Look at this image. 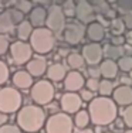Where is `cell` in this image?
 <instances>
[{
	"label": "cell",
	"mask_w": 132,
	"mask_h": 133,
	"mask_svg": "<svg viewBox=\"0 0 132 133\" xmlns=\"http://www.w3.org/2000/svg\"><path fill=\"white\" fill-rule=\"evenodd\" d=\"M29 41H30V45L33 48V51L40 54V55H46V54L51 52L55 45L54 33L51 30H48L47 27L34 28Z\"/></svg>",
	"instance_id": "3957f363"
},
{
	"label": "cell",
	"mask_w": 132,
	"mask_h": 133,
	"mask_svg": "<svg viewBox=\"0 0 132 133\" xmlns=\"http://www.w3.org/2000/svg\"><path fill=\"white\" fill-rule=\"evenodd\" d=\"M129 78H131V79H132V72H131V74H129Z\"/></svg>",
	"instance_id": "f6af8a7d"
},
{
	"label": "cell",
	"mask_w": 132,
	"mask_h": 133,
	"mask_svg": "<svg viewBox=\"0 0 132 133\" xmlns=\"http://www.w3.org/2000/svg\"><path fill=\"white\" fill-rule=\"evenodd\" d=\"M114 84H112V81L109 79H101L99 81V89H98V94L99 96H106L109 98V95L114 94Z\"/></svg>",
	"instance_id": "d4e9b609"
},
{
	"label": "cell",
	"mask_w": 132,
	"mask_h": 133,
	"mask_svg": "<svg viewBox=\"0 0 132 133\" xmlns=\"http://www.w3.org/2000/svg\"><path fill=\"white\" fill-rule=\"evenodd\" d=\"M91 123L98 128L114 123L118 119V105L106 96H95L88 105Z\"/></svg>",
	"instance_id": "6da1fadb"
},
{
	"label": "cell",
	"mask_w": 132,
	"mask_h": 133,
	"mask_svg": "<svg viewBox=\"0 0 132 133\" xmlns=\"http://www.w3.org/2000/svg\"><path fill=\"white\" fill-rule=\"evenodd\" d=\"M16 9H17L20 13H30L33 9H31V2L27 0H20V2H16Z\"/></svg>",
	"instance_id": "d6a6232c"
},
{
	"label": "cell",
	"mask_w": 132,
	"mask_h": 133,
	"mask_svg": "<svg viewBox=\"0 0 132 133\" xmlns=\"http://www.w3.org/2000/svg\"><path fill=\"white\" fill-rule=\"evenodd\" d=\"M83 57L90 66H97L104 61V48L97 43H88L83 47Z\"/></svg>",
	"instance_id": "8fae6325"
},
{
	"label": "cell",
	"mask_w": 132,
	"mask_h": 133,
	"mask_svg": "<svg viewBox=\"0 0 132 133\" xmlns=\"http://www.w3.org/2000/svg\"><path fill=\"white\" fill-rule=\"evenodd\" d=\"M23 21V13L17 9H9L0 14V34L4 36L6 33H10L16 24H20Z\"/></svg>",
	"instance_id": "9c48e42d"
},
{
	"label": "cell",
	"mask_w": 132,
	"mask_h": 133,
	"mask_svg": "<svg viewBox=\"0 0 132 133\" xmlns=\"http://www.w3.org/2000/svg\"><path fill=\"white\" fill-rule=\"evenodd\" d=\"M80 96L83 101H85V102H91V101H94V92H91V91H88L87 88H84L83 91L80 92Z\"/></svg>",
	"instance_id": "f35d334b"
},
{
	"label": "cell",
	"mask_w": 132,
	"mask_h": 133,
	"mask_svg": "<svg viewBox=\"0 0 132 133\" xmlns=\"http://www.w3.org/2000/svg\"><path fill=\"white\" fill-rule=\"evenodd\" d=\"M11 82L18 89H29V88H31L34 85L33 77L27 71H16L13 77H11Z\"/></svg>",
	"instance_id": "d6986e66"
},
{
	"label": "cell",
	"mask_w": 132,
	"mask_h": 133,
	"mask_svg": "<svg viewBox=\"0 0 132 133\" xmlns=\"http://www.w3.org/2000/svg\"><path fill=\"white\" fill-rule=\"evenodd\" d=\"M87 72H88V75H90V78H92V79H98V78L101 77L99 68H97V66H88Z\"/></svg>",
	"instance_id": "ab89813d"
},
{
	"label": "cell",
	"mask_w": 132,
	"mask_h": 133,
	"mask_svg": "<svg viewBox=\"0 0 132 133\" xmlns=\"http://www.w3.org/2000/svg\"><path fill=\"white\" fill-rule=\"evenodd\" d=\"M125 43H127V37L125 36H114L111 38V45L114 47H122Z\"/></svg>",
	"instance_id": "74e56055"
},
{
	"label": "cell",
	"mask_w": 132,
	"mask_h": 133,
	"mask_svg": "<svg viewBox=\"0 0 132 133\" xmlns=\"http://www.w3.org/2000/svg\"><path fill=\"white\" fill-rule=\"evenodd\" d=\"M73 120H74V126H75V128H78L80 130L88 129V126H90V123H91L90 113H88V110H85V109H81L80 112L75 113Z\"/></svg>",
	"instance_id": "7402d4cb"
},
{
	"label": "cell",
	"mask_w": 132,
	"mask_h": 133,
	"mask_svg": "<svg viewBox=\"0 0 132 133\" xmlns=\"http://www.w3.org/2000/svg\"><path fill=\"white\" fill-rule=\"evenodd\" d=\"M61 7H62V11H64L65 17H73V16H75V9H77L75 2H64Z\"/></svg>",
	"instance_id": "4dcf8cb0"
},
{
	"label": "cell",
	"mask_w": 132,
	"mask_h": 133,
	"mask_svg": "<svg viewBox=\"0 0 132 133\" xmlns=\"http://www.w3.org/2000/svg\"><path fill=\"white\" fill-rule=\"evenodd\" d=\"M85 36L91 43L99 44L104 38H105V28H104V26L99 21H92L91 24L87 26Z\"/></svg>",
	"instance_id": "2e32d148"
},
{
	"label": "cell",
	"mask_w": 132,
	"mask_h": 133,
	"mask_svg": "<svg viewBox=\"0 0 132 133\" xmlns=\"http://www.w3.org/2000/svg\"><path fill=\"white\" fill-rule=\"evenodd\" d=\"M117 7L121 9L125 13H132V0H118L117 2Z\"/></svg>",
	"instance_id": "836d02e7"
},
{
	"label": "cell",
	"mask_w": 132,
	"mask_h": 133,
	"mask_svg": "<svg viewBox=\"0 0 132 133\" xmlns=\"http://www.w3.org/2000/svg\"><path fill=\"white\" fill-rule=\"evenodd\" d=\"M7 120H9V116L6 115V113H2L0 112V128L4 125H7Z\"/></svg>",
	"instance_id": "b9f144b4"
},
{
	"label": "cell",
	"mask_w": 132,
	"mask_h": 133,
	"mask_svg": "<svg viewBox=\"0 0 132 133\" xmlns=\"http://www.w3.org/2000/svg\"><path fill=\"white\" fill-rule=\"evenodd\" d=\"M10 50V44H9V38L7 36H3L0 34V57L4 55L6 52Z\"/></svg>",
	"instance_id": "e575fe53"
},
{
	"label": "cell",
	"mask_w": 132,
	"mask_h": 133,
	"mask_svg": "<svg viewBox=\"0 0 132 133\" xmlns=\"http://www.w3.org/2000/svg\"><path fill=\"white\" fill-rule=\"evenodd\" d=\"M124 133H132V129H128V130H125Z\"/></svg>",
	"instance_id": "ee69618b"
},
{
	"label": "cell",
	"mask_w": 132,
	"mask_h": 133,
	"mask_svg": "<svg viewBox=\"0 0 132 133\" xmlns=\"http://www.w3.org/2000/svg\"><path fill=\"white\" fill-rule=\"evenodd\" d=\"M0 133H23V130L16 125H4L0 128Z\"/></svg>",
	"instance_id": "8d00e7d4"
},
{
	"label": "cell",
	"mask_w": 132,
	"mask_h": 133,
	"mask_svg": "<svg viewBox=\"0 0 132 133\" xmlns=\"http://www.w3.org/2000/svg\"><path fill=\"white\" fill-rule=\"evenodd\" d=\"M46 26L48 30H51L53 33H60L64 31L65 28V14L62 11V7L60 4H53L48 9V14H47V23Z\"/></svg>",
	"instance_id": "ba28073f"
},
{
	"label": "cell",
	"mask_w": 132,
	"mask_h": 133,
	"mask_svg": "<svg viewBox=\"0 0 132 133\" xmlns=\"http://www.w3.org/2000/svg\"><path fill=\"white\" fill-rule=\"evenodd\" d=\"M33 31H34V28H33V26H31L30 21L23 20L17 26V37H18V41H24V43H26L27 40H30Z\"/></svg>",
	"instance_id": "603a6c76"
},
{
	"label": "cell",
	"mask_w": 132,
	"mask_h": 133,
	"mask_svg": "<svg viewBox=\"0 0 132 133\" xmlns=\"http://www.w3.org/2000/svg\"><path fill=\"white\" fill-rule=\"evenodd\" d=\"M23 96L16 88L4 87L0 89V112L10 115V113L18 112L21 109Z\"/></svg>",
	"instance_id": "277c9868"
},
{
	"label": "cell",
	"mask_w": 132,
	"mask_h": 133,
	"mask_svg": "<svg viewBox=\"0 0 132 133\" xmlns=\"http://www.w3.org/2000/svg\"><path fill=\"white\" fill-rule=\"evenodd\" d=\"M127 30L122 17H117L115 20L111 21V31L114 36H124V31Z\"/></svg>",
	"instance_id": "4316f807"
},
{
	"label": "cell",
	"mask_w": 132,
	"mask_h": 133,
	"mask_svg": "<svg viewBox=\"0 0 132 133\" xmlns=\"http://www.w3.org/2000/svg\"><path fill=\"white\" fill-rule=\"evenodd\" d=\"M85 28L80 23H68L65 26L64 31H62V37L64 41L70 45H77L83 41L84 36H85Z\"/></svg>",
	"instance_id": "7c38bea8"
},
{
	"label": "cell",
	"mask_w": 132,
	"mask_h": 133,
	"mask_svg": "<svg viewBox=\"0 0 132 133\" xmlns=\"http://www.w3.org/2000/svg\"><path fill=\"white\" fill-rule=\"evenodd\" d=\"M9 75H10L9 65L6 64L4 61H2V59H0V85H3L4 82H7Z\"/></svg>",
	"instance_id": "f546056e"
},
{
	"label": "cell",
	"mask_w": 132,
	"mask_h": 133,
	"mask_svg": "<svg viewBox=\"0 0 132 133\" xmlns=\"http://www.w3.org/2000/svg\"><path fill=\"white\" fill-rule=\"evenodd\" d=\"M47 14H48V10H46L43 6H37V7H34L30 11V20L29 21L31 23L33 27L41 28L47 23Z\"/></svg>",
	"instance_id": "ffe728a7"
},
{
	"label": "cell",
	"mask_w": 132,
	"mask_h": 133,
	"mask_svg": "<svg viewBox=\"0 0 132 133\" xmlns=\"http://www.w3.org/2000/svg\"><path fill=\"white\" fill-rule=\"evenodd\" d=\"M75 17L80 21L81 24H91L92 21H95V16L97 11L94 9V6L91 4V2L87 0H80V2H75Z\"/></svg>",
	"instance_id": "30bf717a"
},
{
	"label": "cell",
	"mask_w": 132,
	"mask_h": 133,
	"mask_svg": "<svg viewBox=\"0 0 132 133\" xmlns=\"http://www.w3.org/2000/svg\"><path fill=\"white\" fill-rule=\"evenodd\" d=\"M81 133H94V130L91 128H88V129H84V130H81Z\"/></svg>",
	"instance_id": "7bdbcfd3"
},
{
	"label": "cell",
	"mask_w": 132,
	"mask_h": 133,
	"mask_svg": "<svg viewBox=\"0 0 132 133\" xmlns=\"http://www.w3.org/2000/svg\"><path fill=\"white\" fill-rule=\"evenodd\" d=\"M122 120L128 129H132V105L127 106L122 112Z\"/></svg>",
	"instance_id": "1f68e13d"
},
{
	"label": "cell",
	"mask_w": 132,
	"mask_h": 133,
	"mask_svg": "<svg viewBox=\"0 0 132 133\" xmlns=\"http://www.w3.org/2000/svg\"><path fill=\"white\" fill-rule=\"evenodd\" d=\"M60 106H61L62 112L67 113V115H71V113H77L81 110V106H83V99L78 94H73V92H67L61 96L60 99Z\"/></svg>",
	"instance_id": "4fadbf2b"
},
{
	"label": "cell",
	"mask_w": 132,
	"mask_h": 133,
	"mask_svg": "<svg viewBox=\"0 0 132 133\" xmlns=\"http://www.w3.org/2000/svg\"><path fill=\"white\" fill-rule=\"evenodd\" d=\"M54 94H55L54 85L48 79H41V81L34 82V85L31 87V91H30L31 99L39 106L48 105L54 99Z\"/></svg>",
	"instance_id": "8992f818"
},
{
	"label": "cell",
	"mask_w": 132,
	"mask_h": 133,
	"mask_svg": "<svg viewBox=\"0 0 132 133\" xmlns=\"http://www.w3.org/2000/svg\"><path fill=\"white\" fill-rule=\"evenodd\" d=\"M112 101L117 105L121 106H129L132 105V87L131 85H119L114 89Z\"/></svg>",
	"instance_id": "9a60e30c"
},
{
	"label": "cell",
	"mask_w": 132,
	"mask_h": 133,
	"mask_svg": "<svg viewBox=\"0 0 132 133\" xmlns=\"http://www.w3.org/2000/svg\"><path fill=\"white\" fill-rule=\"evenodd\" d=\"M119 71L125 72V74H131L132 72V55H124L117 61Z\"/></svg>",
	"instance_id": "484cf974"
},
{
	"label": "cell",
	"mask_w": 132,
	"mask_h": 133,
	"mask_svg": "<svg viewBox=\"0 0 132 133\" xmlns=\"http://www.w3.org/2000/svg\"><path fill=\"white\" fill-rule=\"evenodd\" d=\"M44 129H46V133H73L74 120L67 113L57 112L48 116Z\"/></svg>",
	"instance_id": "5b68a950"
},
{
	"label": "cell",
	"mask_w": 132,
	"mask_h": 133,
	"mask_svg": "<svg viewBox=\"0 0 132 133\" xmlns=\"http://www.w3.org/2000/svg\"><path fill=\"white\" fill-rule=\"evenodd\" d=\"M106 50H104V52H105V55H106V58L108 59H119L121 57H124L122 55V47H114V45H108V47H105Z\"/></svg>",
	"instance_id": "83f0119b"
},
{
	"label": "cell",
	"mask_w": 132,
	"mask_h": 133,
	"mask_svg": "<svg viewBox=\"0 0 132 133\" xmlns=\"http://www.w3.org/2000/svg\"><path fill=\"white\" fill-rule=\"evenodd\" d=\"M105 133H114V132H105Z\"/></svg>",
	"instance_id": "bcb514c9"
},
{
	"label": "cell",
	"mask_w": 132,
	"mask_h": 133,
	"mask_svg": "<svg viewBox=\"0 0 132 133\" xmlns=\"http://www.w3.org/2000/svg\"><path fill=\"white\" fill-rule=\"evenodd\" d=\"M124 23H125V27L127 30H131L132 31V13H128V14H124Z\"/></svg>",
	"instance_id": "60d3db41"
},
{
	"label": "cell",
	"mask_w": 132,
	"mask_h": 133,
	"mask_svg": "<svg viewBox=\"0 0 132 133\" xmlns=\"http://www.w3.org/2000/svg\"><path fill=\"white\" fill-rule=\"evenodd\" d=\"M67 74H68L67 69H65V66L61 62H54L47 69V78H48V81H53V82L64 81Z\"/></svg>",
	"instance_id": "44dd1931"
},
{
	"label": "cell",
	"mask_w": 132,
	"mask_h": 133,
	"mask_svg": "<svg viewBox=\"0 0 132 133\" xmlns=\"http://www.w3.org/2000/svg\"><path fill=\"white\" fill-rule=\"evenodd\" d=\"M98 68H99V72H101L102 79L112 81L114 78H117V75H118V72H119L117 61H114V59H108V58L104 59L101 64L98 65Z\"/></svg>",
	"instance_id": "e0dca14e"
},
{
	"label": "cell",
	"mask_w": 132,
	"mask_h": 133,
	"mask_svg": "<svg viewBox=\"0 0 132 133\" xmlns=\"http://www.w3.org/2000/svg\"><path fill=\"white\" fill-rule=\"evenodd\" d=\"M47 69H48V66H47V61L44 58H33L26 65V71L33 78L43 77L44 74H47Z\"/></svg>",
	"instance_id": "ac0fdd59"
},
{
	"label": "cell",
	"mask_w": 132,
	"mask_h": 133,
	"mask_svg": "<svg viewBox=\"0 0 132 133\" xmlns=\"http://www.w3.org/2000/svg\"><path fill=\"white\" fill-rule=\"evenodd\" d=\"M91 4L94 6V9H95L97 13L105 16L106 13L109 11V9H111V6H109L108 2H102V0H95V2H91Z\"/></svg>",
	"instance_id": "f1b7e54d"
},
{
	"label": "cell",
	"mask_w": 132,
	"mask_h": 133,
	"mask_svg": "<svg viewBox=\"0 0 132 133\" xmlns=\"http://www.w3.org/2000/svg\"><path fill=\"white\" fill-rule=\"evenodd\" d=\"M16 122H17V126L23 132L39 133L40 129L43 126H46V122H47L46 112L39 105H24L17 112Z\"/></svg>",
	"instance_id": "7a4b0ae2"
},
{
	"label": "cell",
	"mask_w": 132,
	"mask_h": 133,
	"mask_svg": "<svg viewBox=\"0 0 132 133\" xmlns=\"http://www.w3.org/2000/svg\"><path fill=\"white\" fill-rule=\"evenodd\" d=\"M84 64H85V59H84L83 54L70 52L67 55V65L70 66L71 69H80Z\"/></svg>",
	"instance_id": "cb8c5ba5"
},
{
	"label": "cell",
	"mask_w": 132,
	"mask_h": 133,
	"mask_svg": "<svg viewBox=\"0 0 132 133\" xmlns=\"http://www.w3.org/2000/svg\"><path fill=\"white\" fill-rule=\"evenodd\" d=\"M10 57L13 59L16 65H24L29 64L31 61V55H33V48H31L30 43H24V41H14L10 44Z\"/></svg>",
	"instance_id": "52a82bcc"
},
{
	"label": "cell",
	"mask_w": 132,
	"mask_h": 133,
	"mask_svg": "<svg viewBox=\"0 0 132 133\" xmlns=\"http://www.w3.org/2000/svg\"><path fill=\"white\" fill-rule=\"evenodd\" d=\"M85 79H84L83 74L78 71H70L65 77V79L62 81V85H64V89L67 92H78V91L84 89V85H85Z\"/></svg>",
	"instance_id": "5bb4252c"
},
{
	"label": "cell",
	"mask_w": 132,
	"mask_h": 133,
	"mask_svg": "<svg viewBox=\"0 0 132 133\" xmlns=\"http://www.w3.org/2000/svg\"><path fill=\"white\" fill-rule=\"evenodd\" d=\"M85 88L91 92H98L99 89V79H92V78H88L85 82Z\"/></svg>",
	"instance_id": "d590c367"
}]
</instances>
